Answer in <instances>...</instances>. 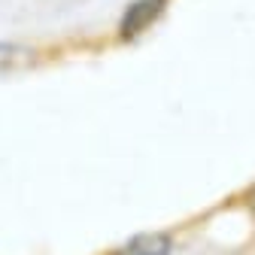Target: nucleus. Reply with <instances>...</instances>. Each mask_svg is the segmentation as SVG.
<instances>
[{
	"label": "nucleus",
	"instance_id": "1",
	"mask_svg": "<svg viewBox=\"0 0 255 255\" xmlns=\"http://www.w3.org/2000/svg\"><path fill=\"white\" fill-rule=\"evenodd\" d=\"M164 3L167 0H137V3H131L128 6V12H125V18H122V37H137V34H143V30L164 12Z\"/></svg>",
	"mask_w": 255,
	"mask_h": 255
},
{
	"label": "nucleus",
	"instance_id": "2",
	"mask_svg": "<svg viewBox=\"0 0 255 255\" xmlns=\"http://www.w3.org/2000/svg\"><path fill=\"white\" fill-rule=\"evenodd\" d=\"M170 249L173 243L167 234L152 231V234H137L134 240H128L116 255H170Z\"/></svg>",
	"mask_w": 255,
	"mask_h": 255
},
{
	"label": "nucleus",
	"instance_id": "3",
	"mask_svg": "<svg viewBox=\"0 0 255 255\" xmlns=\"http://www.w3.org/2000/svg\"><path fill=\"white\" fill-rule=\"evenodd\" d=\"M34 61V49H24L15 43H0V70H15Z\"/></svg>",
	"mask_w": 255,
	"mask_h": 255
},
{
	"label": "nucleus",
	"instance_id": "4",
	"mask_svg": "<svg viewBox=\"0 0 255 255\" xmlns=\"http://www.w3.org/2000/svg\"><path fill=\"white\" fill-rule=\"evenodd\" d=\"M249 207H252V213H255V188L249 191Z\"/></svg>",
	"mask_w": 255,
	"mask_h": 255
}]
</instances>
